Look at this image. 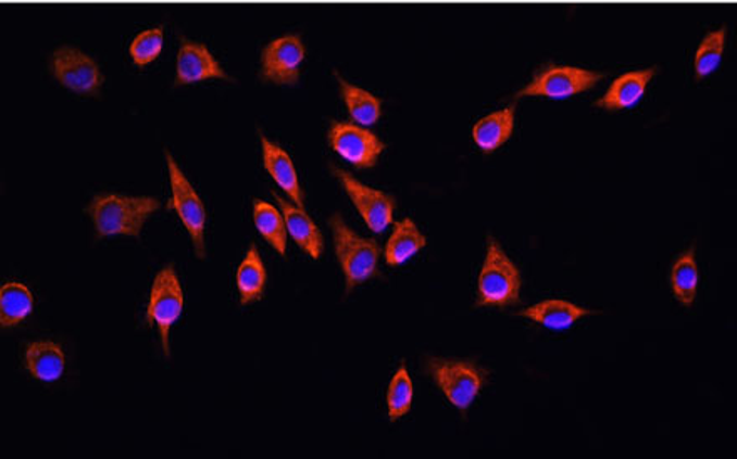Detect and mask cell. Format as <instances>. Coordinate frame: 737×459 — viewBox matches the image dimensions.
Instances as JSON below:
<instances>
[{"instance_id":"484cf974","label":"cell","mask_w":737,"mask_h":459,"mask_svg":"<svg viewBox=\"0 0 737 459\" xmlns=\"http://www.w3.org/2000/svg\"><path fill=\"white\" fill-rule=\"evenodd\" d=\"M413 380L409 377L405 366L401 365L392 377L389 391H387L389 420L396 421L408 415L411 405H413Z\"/></svg>"},{"instance_id":"d4e9b609","label":"cell","mask_w":737,"mask_h":459,"mask_svg":"<svg viewBox=\"0 0 737 459\" xmlns=\"http://www.w3.org/2000/svg\"><path fill=\"white\" fill-rule=\"evenodd\" d=\"M726 27H721V29L709 33L702 39V42L699 43L696 58H694L696 79H704V77L711 76L720 67L721 61H723L724 48H726Z\"/></svg>"},{"instance_id":"9a60e30c","label":"cell","mask_w":737,"mask_h":459,"mask_svg":"<svg viewBox=\"0 0 737 459\" xmlns=\"http://www.w3.org/2000/svg\"><path fill=\"white\" fill-rule=\"evenodd\" d=\"M274 197L278 203V207H280V213L284 214L285 226H287V232H289L290 238L312 259H318L322 253H324V235H322L321 229L317 228V225L312 221L309 214L302 207L287 203L275 192Z\"/></svg>"},{"instance_id":"ba28073f","label":"cell","mask_w":737,"mask_h":459,"mask_svg":"<svg viewBox=\"0 0 737 459\" xmlns=\"http://www.w3.org/2000/svg\"><path fill=\"white\" fill-rule=\"evenodd\" d=\"M305 61V46L297 34L277 37L260 55V79L277 86H296Z\"/></svg>"},{"instance_id":"4fadbf2b","label":"cell","mask_w":737,"mask_h":459,"mask_svg":"<svg viewBox=\"0 0 737 459\" xmlns=\"http://www.w3.org/2000/svg\"><path fill=\"white\" fill-rule=\"evenodd\" d=\"M655 74H658L655 67L622 74L610 84L605 94L596 102V107L605 109V111H624V109L634 107L646 94L647 86Z\"/></svg>"},{"instance_id":"cb8c5ba5","label":"cell","mask_w":737,"mask_h":459,"mask_svg":"<svg viewBox=\"0 0 737 459\" xmlns=\"http://www.w3.org/2000/svg\"><path fill=\"white\" fill-rule=\"evenodd\" d=\"M253 221H255L257 229H259L262 238L280 256H285V253H287V226H285L284 214L265 201H255L253 203Z\"/></svg>"},{"instance_id":"7a4b0ae2","label":"cell","mask_w":737,"mask_h":459,"mask_svg":"<svg viewBox=\"0 0 737 459\" xmlns=\"http://www.w3.org/2000/svg\"><path fill=\"white\" fill-rule=\"evenodd\" d=\"M522 275L503 247L488 239L485 263L478 279L476 308H510L520 304Z\"/></svg>"},{"instance_id":"7c38bea8","label":"cell","mask_w":737,"mask_h":459,"mask_svg":"<svg viewBox=\"0 0 737 459\" xmlns=\"http://www.w3.org/2000/svg\"><path fill=\"white\" fill-rule=\"evenodd\" d=\"M209 79L232 80V77L204 43L183 37L176 55L175 86H190Z\"/></svg>"},{"instance_id":"5b68a950","label":"cell","mask_w":737,"mask_h":459,"mask_svg":"<svg viewBox=\"0 0 737 459\" xmlns=\"http://www.w3.org/2000/svg\"><path fill=\"white\" fill-rule=\"evenodd\" d=\"M603 73L582 69L573 65H547L534 79L529 80L516 98L566 99L590 91L600 80Z\"/></svg>"},{"instance_id":"8fae6325","label":"cell","mask_w":737,"mask_h":459,"mask_svg":"<svg viewBox=\"0 0 737 459\" xmlns=\"http://www.w3.org/2000/svg\"><path fill=\"white\" fill-rule=\"evenodd\" d=\"M333 173L342 184L343 191L351 197L352 204L361 214L368 229L377 232V234L386 231L387 226L392 222V216H395V197L386 194V192L362 184L351 173L339 169V167H333Z\"/></svg>"},{"instance_id":"9c48e42d","label":"cell","mask_w":737,"mask_h":459,"mask_svg":"<svg viewBox=\"0 0 737 459\" xmlns=\"http://www.w3.org/2000/svg\"><path fill=\"white\" fill-rule=\"evenodd\" d=\"M51 71L61 86L76 94L98 95L104 84L98 62L71 46H63L52 52Z\"/></svg>"},{"instance_id":"52a82bcc","label":"cell","mask_w":737,"mask_h":459,"mask_svg":"<svg viewBox=\"0 0 737 459\" xmlns=\"http://www.w3.org/2000/svg\"><path fill=\"white\" fill-rule=\"evenodd\" d=\"M168 164L170 184H172V203L170 207L176 211L183 226L187 228L191 241H193L195 254L203 259L207 253L204 243V228H207V211L201 203L200 195L188 181L187 176L179 169L176 161L168 151L165 152Z\"/></svg>"},{"instance_id":"ac0fdd59","label":"cell","mask_w":737,"mask_h":459,"mask_svg":"<svg viewBox=\"0 0 737 459\" xmlns=\"http://www.w3.org/2000/svg\"><path fill=\"white\" fill-rule=\"evenodd\" d=\"M513 129H515V107L510 105L482 117L473 127V141L485 154H491L508 142Z\"/></svg>"},{"instance_id":"277c9868","label":"cell","mask_w":737,"mask_h":459,"mask_svg":"<svg viewBox=\"0 0 737 459\" xmlns=\"http://www.w3.org/2000/svg\"><path fill=\"white\" fill-rule=\"evenodd\" d=\"M427 371L441 387L448 401L461 412L470 409L485 384V371L471 361L432 359L427 362Z\"/></svg>"},{"instance_id":"ffe728a7","label":"cell","mask_w":737,"mask_h":459,"mask_svg":"<svg viewBox=\"0 0 737 459\" xmlns=\"http://www.w3.org/2000/svg\"><path fill=\"white\" fill-rule=\"evenodd\" d=\"M426 238L414 225L413 219L396 222L395 231L387 241L384 257L389 266L404 265L414 254L420 253L426 246Z\"/></svg>"},{"instance_id":"d6986e66","label":"cell","mask_w":737,"mask_h":459,"mask_svg":"<svg viewBox=\"0 0 737 459\" xmlns=\"http://www.w3.org/2000/svg\"><path fill=\"white\" fill-rule=\"evenodd\" d=\"M337 80H339L340 98H342L352 120L364 127L377 124V120L380 119V114H383V101L376 98L373 92L365 91L362 87L347 82L340 76H337Z\"/></svg>"},{"instance_id":"603a6c76","label":"cell","mask_w":737,"mask_h":459,"mask_svg":"<svg viewBox=\"0 0 737 459\" xmlns=\"http://www.w3.org/2000/svg\"><path fill=\"white\" fill-rule=\"evenodd\" d=\"M672 293L684 306H692L698 294L699 271L694 247L675 260L671 272Z\"/></svg>"},{"instance_id":"4316f807","label":"cell","mask_w":737,"mask_h":459,"mask_svg":"<svg viewBox=\"0 0 737 459\" xmlns=\"http://www.w3.org/2000/svg\"><path fill=\"white\" fill-rule=\"evenodd\" d=\"M165 42V29L163 26L142 30L129 43V58L138 67L151 64L160 58Z\"/></svg>"},{"instance_id":"30bf717a","label":"cell","mask_w":737,"mask_h":459,"mask_svg":"<svg viewBox=\"0 0 737 459\" xmlns=\"http://www.w3.org/2000/svg\"><path fill=\"white\" fill-rule=\"evenodd\" d=\"M330 148L355 169H373L386 144L374 132L354 123L333 120L329 127Z\"/></svg>"},{"instance_id":"5bb4252c","label":"cell","mask_w":737,"mask_h":459,"mask_svg":"<svg viewBox=\"0 0 737 459\" xmlns=\"http://www.w3.org/2000/svg\"><path fill=\"white\" fill-rule=\"evenodd\" d=\"M260 142H262L263 166L271 174V178L277 182L278 188H282L285 194L289 195L296 206L303 209L302 186H300L292 157L265 136H260Z\"/></svg>"},{"instance_id":"2e32d148","label":"cell","mask_w":737,"mask_h":459,"mask_svg":"<svg viewBox=\"0 0 737 459\" xmlns=\"http://www.w3.org/2000/svg\"><path fill=\"white\" fill-rule=\"evenodd\" d=\"M590 315H596V311H590V309L582 308L577 304L563 299L541 301V303L534 304V306L520 311V316H523V318L545 326L548 330L555 331L569 330L570 326L575 324L578 319Z\"/></svg>"},{"instance_id":"44dd1931","label":"cell","mask_w":737,"mask_h":459,"mask_svg":"<svg viewBox=\"0 0 737 459\" xmlns=\"http://www.w3.org/2000/svg\"><path fill=\"white\" fill-rule=\"evenodd\" d=\"M265 286H267V271H265L257 246H250L237 271L240 303L247 306V304L262 299L263 294H265Z\"/></svg>"},{"instance_id":"e0dca14e","label":"cell","mask_w":737,"mask_h":459,"mask_svg":"<svg viewBox=\"0 0 737 459\" xmlns=\"http://www.w3.org/2000/svg\"><path fill=\"white\" fill-rule=\"evenodd\" d=\"M24 365L30 377L51 383L63 377L66 356L59 344L52 341H37L27 346Z\"/></svg>"},{"instance_id":"7402d4cb","label":"cell","mask_w":737,"mask_h":459,"mask_svg":"<svg viewBox=\"0 0 737 459\" xmlns=\"http://www.w3.org/2000/svg\"><path fill=\"white\" fill-rule=\"evenodd\" d=\"M34 297L21 282H8L0 290V324L14 328L33 313Z\"/></svg>"},{"instance_id":"3957f363","label":"cell","mask_w":737,"mask_h":459,"mask_svg":"<svg viewBox=\"0 0 737 459\" xmlns=\"http://www.w3.org/2000/svg\"><path fill=\"white\" fill-rule=\"evenodd\" d=\"M334 250L346 279V294L377 275L380 247L374 239L361 238L343 222L339 214L330 217Z\"/></svg>"},{"instance_id":"8992f818","label":"cell","mask_w":737,"mask_h":459,"mask_svg":"<svg viewBox=\"0 0 737 459\" xmlns=\"http://www.w3.org/2000/svg\"><path fill=\"white\" fill-rule=\"evenodd\" d=\"M183 306L185 296L178 275L173 265L166 266L154 278L147 309V322L150 326L157 324L161 346L166 356H170V330L182 316Z\"/></svg>"},{"instance_id":"6da1fadb","label":"cell","mask_w":737,"mask_h":459,"mask_svg":"<svg viewBox=\"0 0 737 459\" xmlns=\"http://www.w3.org/2000/svg\"><path fill=\"white\" fill-rule=\"evenodd\" d=\"M160 207V201L150 195L98 194L86 207V214L91 217L98 238H139L148 217Z\"/></svg>"}]
</instances>
